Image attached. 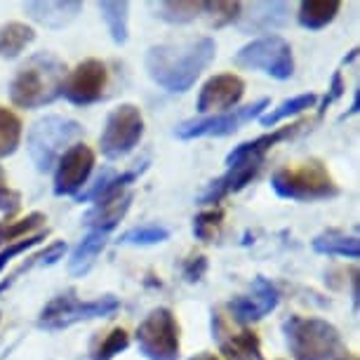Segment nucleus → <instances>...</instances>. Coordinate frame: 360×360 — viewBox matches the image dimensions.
<instances>
[{"instance_id":"1","label":"nucleus","mask_w":360,"mask_h":360,"mask_svg":"<svg viewBox=\"0 0 360 360\" xmlns=\"http://www.w3.org/2000/svg\"><path fill=\"white\" fill-rule=\"evenodd\" d=\"M214 38L200 36L179 43H162L148 47L144 66L148 78L165 92H188L200 78V73L214 62Z\"/></svg>"},{"instance_id":"2","label":"nucleus","mask_w":360,"mask_h":360,"mask_svg":"<svg viewBox=\"0 0 360 360\" xmlns=\"http://www.w3.org/2000/svg\"><path fill=\"white\" fill-rule=\"evenodd\" d=\"M66 64L52 52H36L19 66L10 83V99L19 108H43L62 97Z\"/></svg>"},{"instance_id":"3","label":"nucleus","mask_w":360,"mask_h":360,"mask_svg":"<svg viewBox=\"0 0 360 360\" xmlns=\"http://www.w3.org/2000/svg\"><path fill=\"white\" fill-rule=\"evenodd\" d=\"M283 335L295 360H342L349 349L342 332L323 318L290 316L283 323Z\"/></svg>"},{"instance_id":"4","label":"nucleus","mask_w":360,"mask_h":360,"mask_svg":"<svg viewBox=\"0 0 360 360\" xmlns=\"http://www.w3.org/2000/svg\"><path fill=\"white\" fill-rule=\"evenodd\" d=\"M271 186L278 198L297 200V202H314L330 200L339 195V184L323 160L309 158L299 165L278 167L271 174Z\"/></svg>"},{"instance_id":"5","label":"nucleus","mask_w":360,"mask_h":360,"mask_svg":"<svg viewBox=\"0 0 360 360\" xmlns=\"http://www.w3.org/2000/svg\"><path fill=\"white\" fill-rule=\"evenodd\" d=\"M83 134V125L78 120L64 118V115L50 113L45 118H38L36 123L29 127L26 134V146H29V155L36 165L38 172H50L57 165L59 155H62L73 139Z\"/></svg>"},{"instance_id":"6","label":"nucleus","mask_w":360,"mask_h":360,"mask_svg":"<svg viewBox=\"0 0 360 360\" xmlns=\"http://www.w3.org/2000/svg\"><path fill=\"white\" fill-rule=\"evenodd\" d=\"M118 307H120V302H118V297H113V295H104L99 299L83 302V299H78L73 292H66V295L54 297L52 302L40 311L38 328L50 330V332L66 330L76 323L111 316L113 311H118Z\"/></svg>"},{"instance_id":"7","label":"nucleus","mask_w":360,"mask_h":360,"mask_svg":"<svg viewBox=\"0 0 360 360\" xmlns=\"http://www.w3.org/2000/svg\"><path fill=\"white\" fill-rule=\"evenodd\" d=\"M137 346L146 360H179L181 328L174 311L158 307L137 328Z\"/></svg>"},{"instance_id":"8","label":"nucleus","mask_w":360,"mask_h":360,"mask_svg":"<svg viewBox=\"0 0 360 360\" xmlns=\"http://www.w3.org/2000/svg\"><path fill=\"white\" fill-rule=\"evenodd\" d=\"M233 64L238 69L264 71L276 80H288L295 73L292 45L283 36H262L236 52Z\"/></svg>"},{"instance_id":"9","label":"nucleus","mask_w":360,"mask_h":360,"mask_svg":"<svg viewBox=\"0 0 360 360\" xmlns=\"http://www.w3.org/2000/svg\"><path fill=\"white\" fill-rule=\"evenodd\" d=\"M144 137V115L139 106L120 104L106 115V125L99 134V151L108 160L130 155Z\"/></svg>"},{"instance_id":"10","label":"nucleus","mask_w":360,"mask_h":360,"mask_svg":"<svg viewBox=\"0 0 360 360\" xmlns=\"http://www.w3.org/2000/svg\"><path fill=\"white\" fill-rule=\"evenodd\" d=\"M271 106L269 97H262L252 101L248 106L231 108L226 113H214V115H202V118L184 120L181 125H176L174 134L179 139H198V137H229L240 130L243 125L252 123V120L262 118L264 111Z\"/></svg>"},{"instance_id":"11","label":"nucleus","mask_w":360,"mask_h":360,"mask_svg":"<svg viewBox=\"0 0 360 360\" xmlns=\"http://www.w3.org/2000/svg\"><path fill=\"white\" fill-rule=\"evenodd\" d=\"M97 155L83 141L71 144L54 165V195H78L90 179Z\"/></svg>"},{"instance_id":"12","label":"nucleus","mask_w":360,"mask_h":360,"mask_svg":"<svg viewBox=\"0 0 360 360\" xmlns=\"http://www.w3.org/2000/svg\"><path fill=\"white\" fill-rule=\"evenodd\" d=\"M108 85V69L101 59H85L71 73H66L62 97L76 106H90L101 99Z\"/></svg>"},{"instance_id":"13","label":"nucleus","mask_w":360,"mask_h":360,"mask_svg":"<svg viewBox=\"0 0 360 360\" xmlns=\"http://www.w3.org/2000/svg\"><path fill=\"white\" fill-rule=\"evenodd\" d=\"M278 302H281V292L276 290V285L259 276V278H255L252 292H250V295L233 297L226 304V309L238 325H250V323L262 321L271 311H276Z\"/></svg>"},{"instance_id":"14","label":"nucleus","mask_w":360,"mask_h":360,"mask_svg":"<svg viewBox=\"0 0 360 360\" xmlns=\"http://www.w3.org/2000/svg\"><path fill=\"white\" fill-rule=\"evenodd\" d=\"M243 94H245V80L240 76H236V73H217L202 85L198 94V111L202 115L226 113L240 104Z\"/></svg>"},{"instance_id":"15","label":"nucleus","mask_w":360,"mask_h":360,"mask_svg":"<svg viewBox=\"0 0 360 360\" xmlns=\"http://www.w3.org/2000/svg\"><path fill=\"white\" fill-rule=\"evenodd\" d=\"M212 337L219 342V349L226 360H262V342L257 332L240 330L233 335L219 311L212 314Z\"/></svg>"},{"instance_id":"16","label":"nucleus","mask_w":360,"mask_h":360,"mask_svg":"<svg viewBox=\"0 0 360 360\" xmlns=\"http://www.w3.org/2000/svg\"><path fill=\"white\" fill-rule=\"evenodd\" d=\"M262 165L264 162L255 160V162H240V165L229 167L226 174H221L210 181L205 191L198 195V202L200 205H217V202H221L229 193L243 191L248 184H252V179L259 174Z\"/></svg>"},{"instance_id":"17","label":"nucleus","mask_w":360,"mask_h":360,"mask_svg":"<svg viewBox=\"0 0 360 360\" xmlns=\"http://www.w3.org/2000/svg\"><path fill=\"white\" fill-rule=\"evenodd\" d=\"M304 125H307V123H304V120H299V123H292L288 127H278V130L262 134V137H257V139L243 141V144H238V146H233L229 151L226 165L233 167V165H240V162H255V160L264 162V155H266L271 148L278 146L285 139H292Z\"/></svg>"},{"instance_id":"18","label":"nucleus","mask_w":360,"mask_h":360,"mask_svg":"<svg viewBox=\"0 0 360 360\" xmlns=\"http://www.w3.org/2000/svg\"><path fill=\"white\" fill-rule=\"evenodd\" d=\"M146 167H148V162L144 160V162H139V165H134L132 169H125V172H120V174H115L113 169H104V172L94 179V184H90L87 191L78 193L76 198H78V202H90V200L99 202V200H106V198H115V195L125 193L127 186L134 184V181L146 172Z\"/></svg>"},{"instance_id":"19","label":"nucleus","mask_w":360,"mask_h":360,"mask_svg":"<svg viewBox=\"0 0 360 360\" xmlns=\"http://www.w3.org/2000/svg\"><path fill=\"white\" fill-rule=\"evenodd\" d=\"M250 12L240 10L238 26L243 33H269L288 22L290 5L288 3H252L248 5Z\"/></svg>"},{"instance_id":"20","label":"nucleus","mask_w":360,"mask_h":360,"mask_svg":"<svg viewBox=\"0 0 360 360\" xmlns=\"http://www.w3.org/2000/svg\"><path fill=\"white\" fill-rule=\"evenodd\" d=\"M132 200H134V193L125 191V193L115 195V198H106V200L94 202V207L83 217V224L90 231L111 233V231L125 219L127 210L132 207Z\"/></svg>"},{"instance_id":"21","label":"nucleus","mask_w":360,"mask_h":360,"mask_svg":"<svg viewBox=\"0 0 360 360\" xmlns=\"http://www.w3.org/2000/svg\"><path fill=\"white\" fill-rule=\"evenodd\" d=\"M83 10V3H76V0H45V3H24V12L29 15L33 22H38L45 29H64L69 26L73 19L80 15Z\"/></svg>"},{"instance_id":"22","label":"nucleus","mask_w":360,"mask_h":360,"mask_svg":"<svg viewBox=\"0 0 360 360\" xmlns=\"http://www.w3.org/2000/svg\"><path fill=\"white\" fill-rule=\"evenodd\" d=\"M106 238L108 233H101V231H90L83 240L78 243V248L73 250L71 259H69V274L76 278H83L90 274V269L94 266L97 257L104 252L106 248Z\"/></svg>"},{"instance_id":"23","label":"nucleus","mask_w":360,"mask_h":360,"mask_svg":"<svg viewBox=\"0 0 360 360\" xmlns=\"http://www.w3.org/2000/svg\"><path fill=\"white\" fill-rule=\"evenodd\" d=\"M339 10H342V3H339V0H302V3H299L297 19L304 29L321 31L328 24L335 22Z\"/></svg>"},{"instance_id":"24","label":"nucleus","mask_w":360,"mask_h":360,"mask_svg":"<svg viewBox=\"0 0 360 360\" xmlns=\"http://www.w3.org/2000/svg\"><path fill=\"white\" fill-rule=\"evenodd\" d=\"M311 248L318 255H328V257H346V259H358L360 255V243L356 236H346L342 231L330 229L323 231L321 236H316L311 240Z\"/></svg>"},{"instance_id":"25","label":"nucleus","mask_w":360,"mask_h":360,"mask_svg":"<svg viewBox=\"0 0 360 360\" xmlns=\"http://www.w3.org/2000/svg\"><path fill=\"white\" fill-rule=\"evenodd\" d=\"M97 8L108 33H111L113 43L125 45L127 38H130V3H125V0H120V3L118 0H104Z\"/></svg>"},{"instance_id":"26","label":"nucleus","mask_w":360,"mask_h":360,"mask_svg":"<svg viewBox=\"0 0 360 360\" xmlns=\"http://www.w3.org/2000/svg\"><path fill=\"white\" fill-rule=\"evenodd\" d=\"M36 40L33 26L24 22H8L0 26V59H15Z\"/></svg>"},{"instance_id":"27","label":"nucleus","mask_w":360,"mask_h":360,"mask_svg":"<svg viewBox=\"0 0 360 360\" xmlns=\"http://www.w3.org/2000/svg\"><path fill=\"white\" fill-rule=\"evenodd\" d=\"M316 104H318V94H314V92L297 94V97H292V99H285L281 106L269 108V111L259 118V123L264 127H276L278 123H281V120L292 118V115H299V113H304V111H309V108H314Z\"/></svg>"},{"instance_id":"28","label":"nucleus","mask_w":360,"mask_h":360,"mask_svg":"<svg viewBox=\"0 0 360 360\" xmlns=\"http://www.w3.org/2000/svg\"><path fill=\"white\" fill-rule=\"evenodd\" d=\"M155 17L167 24H188L202 15V3H186V0H162V3H151Z\"/></svg>"},{"instance_id":"29","label":"nucleus","mask_w":360,"mask_h":360,"mask_svg":"<svg viewBox=\"0 0 360 360\" xmlns=\"http://www.w3.org/2000/svg\"><path fill=\"white\" fill-rule=\"evenodd\" d=\"M24 125L15 111L8 106H0V158H8L22 144Z\"/></svg>"},{"instance_id":"30","label":"nucleus","mask_w":360,"mask_h":360,"mask_svg":"<svg viewBox=\"0 0 360 360\" xmlns=\"http://www.w3.org/2000/svg\"><path fill=\"white\" fill-rule=\"evenodd\" d=\"M47 217L43 212H31L22 217V219H3L0 221V245H10L15 240L31 236L33 231H38L40 226H45Z\"/></svg>"},{"instance_id":"31","label":"nucleus","mask_w":360,"mask_h":360,"mask_svg":"<svg viewBox=\"0 0 360 360\" xmlns=\"http://www.w3.org/2000/svg\"><path fill=\"white\" fill-rule=\"evenodd\" d=\"M169 238V229L162 226V224H144V226H132L127 229L125 233H120L118 243L120 245H158V243H165Z\"/></svg>"},{"instance_id":"32","label":"nucleus","mask_w":360,"mask_h":360,"mask_svg":"<svg viewBox=\"0 0 360 360\" xmlns=\"http://www.w3.org/2000/svg\"><path fill=\"white\" fill-rule=\"evenodd\" d=\"M221 224H224V210H205L193 219V236L202 243H212L214 238H219L221 233Z\"/></svg>"},{"instance_id":"33","label":"nucleus","mask_w":360,"mask_h":360,"mask_svg":"<svg viewBox=\"0 0 360 360\" xmlns=\"http://www.w3.org/2000/svg\"><path fill=\"white\" fill-rule=\"evenodd\" d=\"M130 346V335L125 328H113L101 339L97 349L92 351V360H113L118 353H123Z\"/></svg>"},{"instance_id":"34","label":"nucleus","mask_w":360,"mask_h":360,"mask_svg":"<svg viewBox=\"0 0 360 360\" xmlns=\"http://www.w3.org/2000/svg\"><path fill=\"white\" fill-rule=\"evenodd\" d=\"M243 10V3H202V12L210 15V24L214 29H221L226 24L238 22Z\"/></svg>"},{"instance_id":"35","label":"nucleus","mask_w":360,"mask_h":360,"mask_svg":"<svg viewBox=\"0 0 360 360\" xmlns=\"http://www.w3.org/2000/svg\"><path fill=\"white\" fill-rule=\"evenodd\" d=\"M45 238H47V229H45V231H38V233L26 236V238H22V240L10 243V245H5L3 250H0V271L8 266V264H10L12 259H15V257H19L22 252H26V250L36 248L38 243H43Z\"/></svg>"},{"instance_id":"36","label":"nucleus","mask_w":360,"mask_h":360,"mask_svg":"<svg viewBox=\"0 0 360 360\" xmlns=\"http://www.w3.org/2000/svg\"><path fill=\"white\" fill-rule=\"evenodd\" d=\"M207 274V257H191L186 264H184V281L186 283H200L202 276Z\"/></svg>"},{"instance_id":"37","label":"nucleus","mask_w":360,"mask_h":360,"mask_svg":"<svg viewBox=\"0 0 360 360\" xmlns=\"http://www.w3.org/2000/svg\"><path fill=\"white\" fill-rule=\"evenodd\" d=\"M64 255H66V243L57 240V243H52L50 248H45L40 255H36V264H40V266H52V264H57L59 259H64Z\"/></svg>"},{"instance_id":"38","label":"nucleus","mask_w":360,"mask_h":360,"mask_svg":"<svg viewBox=\"0 0 360 360\" xmlns=\"http://www.w3.org/2000/svg\"><path fill=\"white\" fill-rule=\"evenodd\" d=\"M344 92H346V85H344L342 73L335 71V76H332V83H330V90H328V94H325V99H323V104H321V115L325 113V108H328L330 104H335L337 99H342Z\"/></svg>"},{"instance_id":"39","label":"nucleus","mask_w":360,"mask_h":360,"mask_svg":"<svg viewBox=\"0 0 360 360\" xmlns=\"http://www.w3.org/2000/svg\"><path fill=\"white\" fill-rule=\"evenodd\" d=\"M19 205H22V195H19L17 191H12V188H8V191L0 195V210H3V212L8 214V219H12V217H15Z\"/></svg>"},{"instance_id":"40","label":"nucleus","mask_w":360,"mask_h":360,"mask_svg":"<svg viewBox=\"0 0 360 360\" xmlns=\"http://www.w3.org/2000/svg\"><path fill=\"white\" fill-rule=\"evenodd\" d=\"M31 266H36V257H31V259L26 262V264H22V266H19L15 274H10L8 278H5V281H0V295H3V292H8L12 288V283H15L22 274H26V271H29Z\"/></svg>"},{"instance_id":"41","label":"nucleus","mask_w":360,"mask_h":360,"mask_svg":"<svg viewBox=\"0 0 360 360\" xmlns=\"http://www.w3.org/2000/svg\"><path fill=\"white\" fill-rule=\"evenodd\" d=\"M358 108H360V90H356V97H353V104H351V108L346 111L342 118H349V115H356L358 113Z\"/></svg>"},{"instance_id":"42","label":"nucleus","mask_w":360,"mask_h":360,"mask_svg":"<svg viewBox=\"0 0 360 360\" xmlns=\"http://www.w3.org/2000/svg\"><path fill=\"white\" fill-rule=\"evenodd\" d=\"M188 360H221V358H217L214 353H210V351H200V353H195V356L188 358Z\"/></svg>"},{"instance_id":"43","label":"nucleus","mask_w":360,"mask_h":360,"mask_svg":"<svg viewBox=\"0 0 360 360\" xmlns=\"http://www.w3.org/2000/svg\"><path fill=\"white\" fill-rule=\"evenodd\" d=\"M8 174H5V169L3 167H0V195H3L5 191H8Z\"/></svg>"},{"instance_id":"44","label":"nucleus","mask_w":360,"mask_h":360,"mask_svg":"<svg viewBox=\"0 0 360 360\" xmlns=\"http://www.w3.org/2000/svg\"><path fill=\"white\" fill-rule=\"evenodd\" d=\"M342 360H358V358H356V356H353V353H351V351H346V353H344V356H342Z\"/></svg>"}]
</instances>
